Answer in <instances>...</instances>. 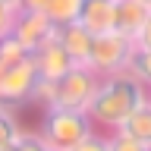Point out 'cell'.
Returning a JSON list of instances; mask_svg holds the SVG:
<instances>
[{"mask_svg": "<svg viewBox=\"0 0 151 151\" xmlns=\"http://www.w3.org/2000/svg\"><path fill=\"white\" fill-rule=\"evenodd\" d=\"M148 98H151V91L132 73L104 76V79H98V88H94L85 113H88V120H91V126L98 132H107V135H110V132L120 129L123 123H126V116H129L139 104H145Z\"/></svg>", "mask_w": 151, "mask_h": 151, "instance_id": "cell-1", "label": "cell"}, {"mask_svg": "<svg viewBox=\"0 0 151 151\" xmlns=\"http://www.w3.org/2000/svg\"><path fill=\"white\" fill-rule=\"evenodd\" d=\"M94 88H98V76L85 63H76L57 82H44L41 79L38 88H35L32 107H76V110H85Z\"/></svg>", "mask_w": 151, "mask_h": 151, "instance_id": "cell-2", "label": "cell"}, {"mask_svg": "<svg viewBox=\"0 0 151 151\" xmlns=\"http://www.w3.org/2000/svg\"><path fill=\"white\" fill-rule=\"evenodd\" d=\"M35 132L54 151H69L85 135H91L94 126H91L85 110H76V107H41V120H38Z\"/></svg>", "mask_w": 151, "mask_h": 151, "instance_id": "cell-3", "label": "cell"}, {"mask_svg": "<svg viewBox=\"0 0 151 151\" xmlns=\"http://www.w3.org/2000/svg\"><path fill=\"white\" fill-rule=\"evenodd\" d=\"M132 54H135V41H132V38L116 35V32H101V35H94V41H91V50H88L85 66H88L98 79L116 76V73H129Z\"/></svg>", "mask_w": 151, "mask_h": 151, "instance_id": "cell-4", "label": "cell"}, {"mask_svg": "<svg viewBox=\"0 0 151 151\" xmlns=\"http://www.w3.org/2000/svg\"><path fill=\"white\" fill-rule=\"evenodd\" d=\"M38 82H41V76H38L32 57H25L22 63L3 69V73H0V104H6V107H13V110L28 107V104L35 101Z\"/></svg>", "mask_w": 151, "mask_h": 151, "instance_id": "cell-5", "label": "cell"}, {"mask_svg": "<svg viewBox=\"0 0 151 151\" xmlns=\"http://www.w3.org/2000/svg\"><path fill=\"white\" fill-rule=\"evenodd\" d=\"M9 35L16 38L28 54H35V50H41L47 41L57 38V25L44 16V13H38V9H16V19H13Z\"/></svg>", "mask_w": 151, "mask_h": 151, "instance_id": "cell-6", "label": "cell"}, {"mask_svg": "<svg viewBox=\"0 0 151 151\" xmlns=\"http://www.w3.org/2000/svg\"><path fill=\"white\" fill-rule=\"evenodd\" d=\"M113 6V22H110V32H116V35H126L135 41V35H139L142 22H145V16H148V3H142V0H110Z\"/></svg>", "mask_w": 151, "mask_h": 151, "instance_id": "cell-7", "label": "cell"}, {"mask_svg": "<svg viewBox=\"0 0 151 151\" xmlns=\"http://www.w3.org/2000/svg\"><path fill=\"white\" fill-rule=\"evenodd\" d=\"M32 60H35V69H38V76H41L44 82H57L66 69H73V66H76L57 38H54V41H47L41 50H35Z\"/></svg>", "mask_w": 151, "mask_h": 151, "instance_id": "cell-8", "label": "cell"}, {"mask_svg": "<svg viewBox=\"0 0 151 151\" xmlns=\"http://www.w3.org/2000/svg\"><path fill=\"white\" fill-rule=\"evenodd\" d=\"M57 41L63 44V50L69 54L73 63H85V60H88V50H91L94 35H91V32H85L79 22H69V25H60V28H57Z\"/></svg>", "mask_w": 151, "mask_h": 151, "instance_id": "cell-9", "label": "cell"}, {"mask_svg": "<svg viewBox=\"0 0 151 151\" xmlns=\"http://www.w3.org/2000/svg\"><path fill=\"white\" fill-rule=\"evenodd\" d=\"M76 22H79L85 32H91V35L110 32V22H113V6H110V0H85Z\"/></svg>", "mask_w": 151, "mask_h": 151, "instance_id": "cell-10", "label": "cell"}, {"mask_svg": "<svg viewBox=\"0 0 151 151\" xmlns=\"http://www.w3.org/2000/svg\"><path fill=\"white\" fill-rule=\"evenodd\" d=\"M116 132L120 135H129V139H135V142H142V145L151 148V98L145 104H139Z\"/></svg>", "mask_w": 151, "mask_h": 151, "instance_id": "cell-11", "label": "cell"}, {"mask_svg": "<svg viewBox=\"0 0 151 151\" xmlns=\"http://www.w3.org/2000/svg\"><path fill=\"white\" fill-rule=\"evenodd\" d=\"M82 3H85V0H47V6L41 9V13H44V16L60 28V25H69V22L79 19Z\"/></svg>", "mask_w": 151, "mask_h": 151, "instance_id": "cell-12", "label": "cell"}, {"mask_svg": "<svg viewBox=\"0 0 151 151\" xmlns=\"http://www.w3.org/2000/svg\"><path fill=\"white\" fill-rule=\"evenodd\" d=\"M19 135H22V123H19L16 110L6 107V104H0V148L3 145H13Z\"/></svg>", "mask_w": 151, "mask_h": 151, "instance_id": "cell-13", "label": "cell"}, {"mask_svg": "<svg viewBox=\"0 0 151 151\" xmlns=\"http://www.w3.org/2000/svg\"><path fill=\"white\" fill-rule=\"evenodd\" d=\"M129 73L151 91V50L148 47H135V54L129 60Z\"/></svg>", "mask_w": 151, "mask_h": 151, "instance_id": "cell-14", "label": "cell"}, {"mask_svg": "<svg viewBox=\"0 0 151 151\" xmlns=\"http://www.w3.org/2000/svg\"><path fill=\"white\" fill-rule=\"evenodd\" d=\"M69 151H110V142H107V132H98L94 129L91 135H85L76 148H69Z\"/></svg>", "mask_w": 151, "mask_h": 151, "instance_id": "cell-15", "label": "cell"}, {"mask_svg": "<svg viewBox=\"0 0 151 151\" xmlns=\"http://www.w3.org/2000/svg\"><path fill=\"white\" fill-rule=\"evenodd\" d=\"M107 142H110V151H151L148 145H142V142L129 139V135H120V132H110Z\"/></svg>", "mask_w": 151, "mask_h": 151, "instance_id": "cell-16", "label": "cell"}, {"mask_svg": "<svg viewBox=\"0 0 151 151\" xmlns=\"http://www.w3.org/2000/svg\"><path fill=\"white\" fill-rule=\"evenodd\" d=\"M13 19H16V9L6 6V3H0V38L9 35V28H13Z\"/></svg>", "mask_w": 151, "mask_h": 151, "instance_id": "cell-17", "label": "cell"}, {"mask_svg": "<svg viewBox=\"0 0 151 151\" xmlns=\"http://www.w3.org/2000/svg\"><path fill=\"white\" fill-rule=\"evenodd\" d=\"M135 47H148L151 50V9H148V16H145V22H142L139 35H135Z\"/></svg>", "mask_w": 151, "mask_h": 151, "instance_id": "cell-18", "label": "cell"}, {"mask_svg": "<svg viewBox=\"0 0 151 151\" xmlns=\"http://www.w3.org/2000/svg\"><path fill=\"white\" fill-rule=\"evenodd\" d=\"M44 6H47V0H19V9H38L41 13Z\"/></svg>", "mask_w": 151, "mask_h": 151, "instance_id": "cell-19", "label": "cell"}, {"mask_svg": "<svg viewBox=\"0 0 151 151\" xmlns=\"http://www.w3.org/2000/svg\"><path fill=\"white\" fill-rule=\"evenodd\" d=\"M0 3H6V6H13V9H19V0H0Z\"/></svg>", "mask_w": 151, "mask_h": 151, "instance_id": "cell-20", "label": "cell"}, {"mask_svg": "<svg viewBox=\"0 0 151 151\" xmlns=\"http://www.w3.org/2000/svg\"><path fill=\"white\" fill-rule=\"evenodd\" d=\"M0 151H19V148H16V142H13V145H3Z\"/></svg>", "mask_w": 151, "mask_h": 151, "instance_id": "cell-21", "label": "cell"}, {"mask_svg": "<svg viewBox=\"0 0 151 151\" xmlns=\"http://www.w3.org/2000/svg\"><path fill=\"white\" fill-rule=\"evenodd\" d=\"M142 3H148V6H151V0H142Z\"/></svg>", "mask_w": 151, "mask_h": 151, "instance_id": "cell-22", "label": "cell"}]
</instances>
